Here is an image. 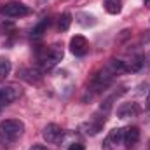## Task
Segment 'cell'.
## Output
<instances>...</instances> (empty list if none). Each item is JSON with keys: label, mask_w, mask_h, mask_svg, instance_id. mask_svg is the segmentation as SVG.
<instances>
[{"label": "cell", "mask_w": 150, "mask_h": 150, "mask_svg": "<svg viewBox=\"0 0 150 150\" xmlns=\"http://www.w3.org/2000/svg\"><path fill=\"white\" fill-rule=\"evenodd\" d=\"M122 72H126V63H124V61H120V59H112V61H108L98 74L93 77V82H91L93 89H94V91L105 89L107 86H110V82L115 79V75L122 74Z\"/></svg>", "instance_id": "1"}, {"label": "cell", "mask_w": 150, "mask_h": 150, "mask_svg": "<svg viewBox=\"0 0 150 150\" xmlns=\"http://www.w3.org/2000/svg\"><path fill=\"white\" fill-rule=\"evenodd\" d=\"M25 133V124L19 119H7L0 122V143L4 147H11L16 143Z\"/></svg>", "instance_id": "2"}, {"label": "cell", "mask_w": 150, "mask_h": 150, "mask_svg": "<svg viewBox=\"0 0 150 150\" xmlns=\"http://www.w3.org/2000/svg\"><path fill=\"white\" fill-rule=\"evenodd\" d=\"M61 58H63V49H61L59 44H54V45L45 47V49L40 52L38 61H40V65H42L44 70H51L52 67H56V65L61 61Z\"/></svg>", "instance_id": "3"}, {"label": "cell", "mask_w": 150, "mask_h": 150, "mask_svg": "<svg viewBox=\"0 0 150 150\" xmlns=\"http://www.w3.org/2000/svg\"><path fill=\"white\" fill-rule=\"evenodd\" d=\"M30 12L32 9L21 2H9L2 7V14L7 18H23V16H28Z\"/></svg>", "instance_id": "4"}, {"label": "cell", "mask_w": 150, "mask_h": 150, "mask_svg": "<svg viewBox=\"0 0 150 150\" xmlns=\"http://www.w3.org/2000/svg\"><path fill=\"white\" fill-rule=\"evenodd\" d=\"M42 136H44V140H45L47 143L58 145V143L63 142L65 131H63V127L58 126V124H47V126L44 127V131H42Z\"/></svg>", "instance_id": "5"}, {"label": "cell", "mask_w": 150, "mask_h": 150, "mask_svg": "<svg viewBox=\"0 0 150 150\" xmlns=\"http://www.w3.org/2000/svg\"><path fill=\"white\" fill-rule=\"evenodd\" d=\"M21 96V89L16 86H2L0 87V108L11 105Z\"/></svg>", "instance_id": "6"}, {"label": "cell", "mask_w": 150, "mask_h": 150, "mask_svg": "<svg viewBox=\"0 0 150 150\" xmlns=\"http://www.w3.org/2000/svg\"><path fill=\"white\" fill-rule=\"evenodd\" d=\"M70 51H72V54H75V56H84V54L89 51V42H87V38L82 37V35L72 37V40H70Z\"/></svg>", "instance_id": "7"}, {"label": "cell", "mask_w": 150, "mask_h": 150, "mask_svg": "<svg viewBox=\"0 0 150 150\" xmlns=\"http://www.w3.org/2000/svg\"><path fill=\"white\" fill-rule=\"evenodd\" d=\"M103 124H105V117H100V115H94L91 120H87L84 126H82V131L87 134V136H94V134H98L100 131H101V127H103Z\"/></svg>", "instance_id": "8"}, {"label": "cell", "mask_w": 150, "mask_h": 150, "mask_svg": "<svg viewBox=\"0 0 150 150\" xmlns=\"http://www.w3.org/2000/svg\"><path fill=\"white\" fill-rule=\"evenodd\" d=\"M142 112V107L138 103H122L117 108V115L119 119H129V117H136Z\"/></svg>", "instance_id": "9"}, {"label": "cell", "mask_w": 150, "mask_h": 150, "mask_svg": "<svg viewBox=\"0 0 150 150\" xmlns=\"http://www.w3.org/2000/svg\"><path fill=\"white\" fill-rule=\"evenodd\" d=\"M138 140H140V129H138V127L129 126V127L124 129V142H122V143H124L127 149H133V147L138 143Z\"/></svg>", "instance_id": "10"}, {"label": "cell", "mask_w": 150, "mask_h": 150, "mask_svg": "<svg viewBox=\"0 0 150 150\" xmlns=\"http://www.w3.org/2000/svg\"><path fill=\"white\" fill-rule=\"evenodd\" d=\"M122 142H124V129L122 127H117V129H112L110 131V134L107 136L103 147H105V150H108L112 145H120Z\"/></svg>", "instance_id": "11"}, {"label": "cell", "mask_w": 150, "mask_h": 150, "mask_svg": "<svg viewBox=\"0 0 150 150\" xmlns=\"http://www.w3.org/2000/svg\"><path fill=\"white\" fill-rule=\"evenodd\" d=\"M11 70H12V65H11V61H9L5 56H0V82H4V80L9 77Z\"/></svg>", "instance_id": "12"}, {"label": "cell", "mask_w": 150, "mask_h": 150, "mask_svg": "<svg viewBox=\"0 0 150 150\" xmlns=\"http://www.w3.org/2000/svg\"><path fill=\"white\" fill-rule=\"evenodd\" d=\"M122 9V0H105V11L108 14H119Z\"/></svg>", "instance_id": "13"}, {"label": "cell", "mask_w": 150, "mask_h": 150, "mask_svg": "<svg viewBox=\"0 0 150 150\" xmlns=\"http://www.w3.org/2000/svg\"><path fill=\"white\" fill-rule=\"evenodd\" d=\"M49 23H51V21H49L47 18H45V19H42L37 26L32 30V38H40V37H42V35L45 33V28L49 26Z\"/></svg>", "instance_id": "14"}, {"label": "cell", "mask_w": 150, "mask_h": 150, "mask_svg": "<svg viewBox=\"0 0 150 150\" xmlns=\"http://www.w3.org/2000/svg\"><path fill=\"white\" fill-rule=\"evenodd\" d=\"M72 25V14L70 12H63L61 18H59V30L61 32H67Z\"/></svg>", "instance_id": "15"}, {"label": "cell", "mask_w": 150, "mask_h": 150, "mask_svg": "<svg viewBox=\"0 0 150 150\" xmlns=\"http://www.w3.org/2000/svg\"><path fill=\"white\" fill-rule=\"evenodd\" d=\"M68 150H86V149H84V145H80V143H72V145L68 147Z\"/></svg>", "instance_id": "16"}, {"label": "cell", "mask_w": 150, "mask_h": 150, "mask_svg": "<svg viewBox=\"0 0 150 150\" xmlns=\"http://www.w3.org/2000/svg\"><path fill=\"white\" fill-rule=\"evenodd\" d=\"M30 150H47V149H45L44 145H33V147H32Z\"/></svg>", "instance_id": "17"}, {"label": "cell", "mask_w": 150, "mask_h": 150, "mask_svg": "<svg viewBox=\"0 0 150 150\" xmlns=\"http://www.w3.org/2000/svg\"><path fill=\"white\" fill-rule=\"evenodd\" d=\"M145 107L150 108V89H149V94H147V100H145Z\"/></svg>", "instance_id": "18"}, {"label": "cell", "mask_w": 150, "mask_h": 150, "mask_svg": "<svg viewBox=\"0 0 150 150\" xmlns=\"http://www.w3.org/2000/svg\"><path fill=\"white\" fill-rule=\"evenodd\" d=\"M145 5H147V7H150V0H145Z\"/></svg>", "instance_id": "19"}, {"label": "cell", "mask_w": 150, "mask_h": 150, "mask_svg": "<svg viewBox=\"0 0 150 150\" xmlns=\"http://www.w3.org/2000/svg\"><path fill=\"white\" fill-rule=\"evenodd\" d=\"M149 149H150V142H149Z\"/></svg>", "instance_id": "20"}]
</instances>
